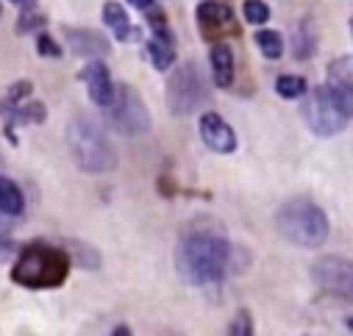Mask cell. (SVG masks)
Segmentation results:
<instances>
[{
    "mask_svg": "<svg viewBox=\"0 0 353 336\" xmlns=\"http://www.w3.org/2000/svg\"><path fill=\"white\" fill-rule=\"evenodd\" d=\"M231 256L234 250L225 233L198 222L184 228L179 247H175V267L190 286H212L225 278Z\"/></svg>",
    "mask_w": 353,
    "mask_h": 336,
    "instance_id": "6da1fadb",
    "label": "cell"
},
{
    "mask_svg": "<svg viewBox=\"0 0 353 336\" xmlns=\"http://www.w3.org/2000/svg\"><path fill=\"white\" fill-rule=\"evenodd\" d=\"M72 259L64 247L48 242H31L23 247L12 267V281L26 289H59L70 275Z\"/></svg>",
    "mask_w": 353,
    "mask_h": 336,
    "instance_id": "7a4b0ae2",
    "label": "cell"
},
{
    "mask_svg": "<svg viewBox=\"0 0 353 336\" xmlns=\"http://www.w3.org/2000/svg\"><path fill=\"white\" fill-rule=\"evenodd\" d=\"M67 147L78 170L90 176H106L117 167V150L112 147L106 131L86 114H75L67 123Z\"/></svg>",
    "mask_w": 353,
    "mask_h": 336,
    "instance_id": "3957f363",
    "label": "cell"
},
{
    "mask_svg": "<svg viewBox=\"0 0 353 336\" xmlns=\"http://www.w3.org/2000/svg\"><path fill=\"white\" fill-rule=\"evenodd\" d=\"M276 231L281 233V239H287L295 247H323V242L328 239V217L325 211L309 200V198H292L287 200L279 211H276Z\"/></svg>",
    "mask_w": 353,
    "mask_h": 336,
    "instance_id": "277c9868",
    "label": "cell"
},
{
    "mask_svg": "<svg viewBox=\"0 0 353 336\" xmlns=\"http://www.w3.org/2000/svg\"><path fill=\"white\" fill-rule=\"evenodd\" d=\"M212 101L209 81L195 61L179 64L167 81V109L172 117H190Z\"/></svg>",
    "mask_w": 353,
    "mask_h": 336,
    "instance_id": "5b68a950",
    "label": "cell"
},
{
    "mask_svg": "<svg viewBox=\"0 0 353 336\" xmlns=\"http://www.w3.org/2000/svg\"><path fill=\"white\" fill-rule=\"evenodd\" d=\"M301 114H303V123L309 125V131L314 136H323V139L342 134L345 123H347V117L342 114V109H339V103L328 87H314L312 92L306 90Z\"/></svg>",
    "mask_w": 353,
    "mask_h": 336,
    "instance_id": "8992f818",
    "label": "cell"
},
{
    "mask_svg": "<svg viewBox=\"0 0 353 336\" xmlns=\"http://www.w3.org/2000/svg\"><path fill=\"white\" fill-rule=\"evenodd\" d=\"M106 123L112 131L123 136H139L150 131V114L142 101V95L131 87H117L112 103L106 106Z\"/></svg>",
    "mask_w": 353,
    "mask_h": 336,
    "instance_id": "52a82bcc",
    "label": "cell"
},
{
    "mask_svg": "<svg viewBox=\"0 0 353 336\" xmlns=\"http://www.w3.org/2000/svg\"><path fill=\"white\" fill-rule=\"evenodd\" d=\"M312 281L331 297L353 303V262L339 256H323L312 264Z\"/></svg>",
    "mask_w": 353,
    "mask_h": 336,
    "instance_id": "ba28073f",
    "label": "cell"
},
{
    "mask_svg": "<svg viewBox=\"0 0 353 336\" xmlns=\"http://www.w3.org/2000/svg\"><path fill=\"white\" fill-rule=\"evenodd\" d=\"M328 90L345 117H353V56H339L328 64Z\"/></svg>",
    "mask_w": 353,
    "mask_h": 336,
    "instance_id": "9c48e42d",
    "label": "cell"
},
{
    "mask_svg": "<svg viewBox=\"0 0 353 336\" xmlns=\"http://www.w3.org/2000/svg\"><path fill=\"white\" fill-rule=\"evenodd\" d=\"M198 131H201L203 145H206L212 153L231 156V153L236 150V134H234V128H231L217 112H206V114H201Z\"/></svg>",
    "mask_w": 353,
    "mask_h": 336,
    "instance_id": "30bf717a",
    "label": "cell"
},
{
    "mask_svg": "<svg viewBox=\"0 0 353 336\" xmlns=\"http://www.w3.org/2000/svg\"><path fill=\"white\" fill-rule=\"evenodd\" d=\"M78 78L83 81V87H86V95H90V101L101 109H106L114 98V83H112V72L103 61L98 59H90L83 64V70L78 72Z\"/></svg>",
    "mask_w": 353,
    "mask_h": 336,
    "instance_id": "8fae6325",
    "label": "cell"
},
{
    "mask_svg": "<svg viewBox=\"0 0 353 336\" xmlns=\"http://www.w3.org/2000/svg\"><path fill=\"white\" fill-rule=\"evenodd\" d=\"M195 14H198V25L206 39H223L225 31H236L234 12L223 0H203Z\"/></svg>",
    "mask_w": 353,
    "mask_h": 336,
    "instance_id": "7c38bea8",
    "label": "cell"
},
{
    "mask_svg": "<svg viewBox=\"0 0 353 336\" xmlns=\"http://www.w3.org/2000/svg\"><path fill=\"white\" fill-rule=\"evenodd\" d=\"M64 39L70 53L78 59H103L112 53V42L92 28H64Z\"/></svg>",
    "mask_w": 353,
    "mask_h": 336,
    "instance_id": "4fadbf2b",
    "label": "cell"
},
{
    "mask_svg": "<svg viewBox=\"0 0 353 336\" xmlns=\"http://www.w3.org/2000/svg\"><path fill=\"white\" fill-rule=\"evenodd\" d=\"M209 64H212V78L220 90H228L234 83V50L228 42H214L209 50Z\"/></svg>",
    "mask_w": 353,
    "mask_h": 336,
    "instance_id": "5bb4252c",
    "label": "cell"
},
{
    "mask_svg": "<svg viewBox=\"0 0 353 336\" xmlns=\"http://www.w3.org/2000/svg\"><path fill=\"white\" fill-rule=\"evenodd\" d=\"M103 23L114 34L117 42H137L139 39V28L131 25L128 12L117 3V0H109V3H103Z\"/></svg>",
    "mask_w": 353,
    "mask_h": 336,
    "instance_id": "9a60e30c",
    "label": "cell"
},
{
    "mask_svg": "<svg viewBox=\"0 0 353 336\" xmlns=\"http://www.w3.org/2000/svg\"><path fill=\"white\" fill-rule=\"evenodd\" d=\"M148 56H150L153 70H159V72L170 70L172 61H175V39H172V31L150 34V39H148Z\"/></svg>",
    "mask_w": 353,
    "mask_h": 336,
    "instance_id": "2e32d148",
    "label": "cell"
},
{
    "mask_svg": "<svg viewBox=\"0 0 353 336\" xmlns=\"http://www.w3.org/2000/svg\"><path fill=\"white\" fill-rule=\"evenodd\" d=\"M23 211H26L23 189H20L9 176H0V214H6V217H20Z\"/></svg>",
    "mask_w": 353,
    "mask_h": 336,
    "instance_id": "e0dca14e",
    "label": "cell"
},
{
    "mask_svg": "<svg viewBox=\"0 0 353 336\" xmlns=\"http://www.w3.org/2000/svg\"><path fill=\"white\" fill-rule=\"evenodd\" d=\"M64 250L70 253V259H72L78 267H83V270H98V267H101V253H98L92 244H86V242H81V239H67V242H64Z\"/></svg>",
    "mask_w": 353,
    "mask_h": 336,
    "instance_id": "ac0fdd59",
    "label": "cell"
},
{
    "mask_svg": "<svg viewBox=\"0 0 353 336\" xmlns=\"http://www.w3.org/2000/svg\"><path fill=\"white\" fill-rule=\"evenodd\" d=\"M256 48L261 50V56L264 59H281L284 56V39H281V34L279 31H268V28H264V31H256Z\"/></svg>",
    "mask_w": 353,
    "mask_h": 336,
    "instance_id": "d6986e66",
    "label": "cell"
},
{
    "mask_svg": "<svg viewBox=\"0 0 353 336\" xmlns=\"http://www.w3.org/2000/svg\"><path fill=\"white\" fill-rule=\"evenodd\" d=\"M306 90H309V83L301 75H279V81H276V92L284 101H298L306 95Z\"/></svg>",
    "mask_w": 353,
    "mask_h": 336,
    "instance_id": "ffe728a7",
    "label": "cell"
},
{
    "mask_svg": "<svg viewBox=\"0 0 353 336\" xmlns=\"http://www.w3.org/2000/svg\"><path fill=\"white\" fill-rule=\"evenodd\" d=\"M242 17L250 25H264L270 20V6L264 0H245L242 3Z\"/></svg>",
    "mask_w": 353,
    "mask_h": 336,
    "instance_id": "44dd1931",
    "label": "cell"
},
{
    "mask_svg": "<svg viewBox=\"0 0 353 336\" xmlns=\"http://www.w3.org/2000/svg\"><path fill=\"white\" fill-rule=\"evenodd\" d=\"M48 25V17L45 14H37L31 9H23L20 20H17V34H31V31H39Z\"/></svg>",
    "mask_w": 353,
    "mask_h": 336,
    "instance_id": "7402d4cb",
    "label": "cell"
},
{
    "mask_svg": "<svg viewBox=\"0 0 353 336\" xmlns=\"http://www.w3.org/2000/svg\"><path fill=\"white\" fill-rule=\"evenodd\" d=\"M37 53L45 56V59H61V48L48 34H37Z\"/></svg>",
    "mask_w": 353,
    "mask_h": 336,
    "instance_id": "603a6c76",
    "label": "cell"
},
{
    "mask_svg": "<svg viewBox=\"0 0 353 336\" xmlns=\"http://www.w3.org/2000/svg\"><path fill=\"white\" fill-rule=\"evenodd\" d=\"M228 333H231V336H250V333H253V319H250V314H248V311H239V314L231 319Z\"/></svg>",
    "mask_w": 353,
    "mask_h": 336,
    "instance_id": "cb8c5ba5",
    "label": "cell"
},
{
    "mask_svg": "<svg viewBox=\"0 0 353 336\" xmlns=\"http://www.w3.org/2000/svg\"><path fill=\"white\" fill-rule=\"evenodd\" d=\"M314 53V39L312 36H306V25L298 31V39H295V56L298 59H306V56H312Z\"/></svg>",
    "mask_w": 353,
    "mask_h": 336,
    "instance_id": "d4e9b609",
    "label": "cell"
},
{
    "mask_svg": "<svg viewBox=\"0 0 353 336\" xmlns=\"http://www.w3.org/2000/svg\"><path fill=\"white\" fill-rule=\"evenodd\" d=\"M153 3H156V0H128V6H134V9H142V12L153 9Z\"/></svg>",
    "mask_w": 353,
    "mask_h": 336,
    "instance_id": "484cf974",
    "label": "cell"
},
{
    "mask_svg": "<svg viewBox=\"0 0 353 336\" xmlns=\"http://www.w3.org/2000/svg\"><path fill=\"white\" fill-rule=\"evenodd\" d=\"M114 333H117V336H128L131 330H128V325H117V328H114Z\"/></svg>",
    "mask_w": 353,
    "mask_h": 336,
    "instance_id": "4316f807",
    "label": "cell"
},
{
    "mask_svg": "<svg viewBox=\"0 0 353 336\" xmlns=\"http://www.w3.org/2000/svg\"><path fill=\"white\" fill-rule=\"evenodd\" d=\"M345 328H347V330L353 333V317H347V319H345Z\"/></svg>",
    "mask_w": 353,
    "mask_h": 336,
    "instance_id": "83f0119b",
    "label": "cell"
},
{
    "mask_svg": "<svg viewBox=\"0 0 353 336\" xmlns=\"http://www.w3.org/2000/svg\"><path fill=\"white\" fill-rule=\"evenodd\" d=\"M350 34H353V20H350Z\"/></svg>",
    "mask_w": 353,
    "mask_h": 336,
    "instance_id": "f1b7e54d",
    "label": "cell"
}]
</instances>
